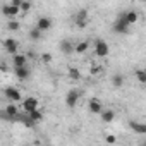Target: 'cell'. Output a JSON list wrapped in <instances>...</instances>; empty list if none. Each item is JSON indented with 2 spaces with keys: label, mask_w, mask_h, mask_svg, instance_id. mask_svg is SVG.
I'll list each match as a JSON object with an SVG mask.
<instances>
[{
  "label": "cell",
  "mask_w": 146,
  "mask_h": 146,
  "mask_svg": "<svg viewBox=\"0 0 146 146\" xmlns=\"http://www.w3.org/2000/svg\"><path fill=\"white\" fill-rule=\"evenodd\" d=\"M29 117H31V120L35 122V124H40L41 120H43V112L40 110V108H36V110H33V112H29Z\"/></svg>",
  "instance_id": "cell-19"
},
{
  "label": "cell",
  "mask_w": 146,
  "mask_h": 146,
  "mask_svg": "<svg viewBox=\"0 0 146 146\" xmlns=\"http://www.w3.org/2000/svg\"><path fill=\"white\" fill-rule=\"evenodd\" d=\"M41 62H43V64H50V62H52V55H50V53H43V55H41Z\"/></svg>",
  "instance_id": "cell-26"
},
{
  "label": "cell",
  "mask_w": 146,
  "mask_h": 146,
  "mask_svg": "<svg viewBox=\"0 0 146 146\" xmlns=\"http://www.w3.org/2000/svg\"><path fill=\"white\" fill-rule=\"evenodd\" d=\"M2 12H4V16H5V17H9V19H14V17H17V16L21 14V7H17V5H12V4H4V7H2Z\"/></svg>",
  "instance_id": "cell-10"
},
{
  "label": "cell",
  "mask_w": 146,
  "mask_h": 146,
  "mask_svg": "<svg viewBox=\"0 0 146 146\" xmlns=\"http://www.w3.org/2000/svg\"><path fill=\"white\" fill-rule=\"evenodd\" d=\"M35 57H36L35 52H29V53H28V58H35Z\"/></svg>",
  "instance_id": "cell-30"
},
{
  "label": "cell",
  "mask_w": 146,
  "mask_h": 146,
  "mask_svg": "<svg viewBox=\"0 0 146 146\" xmlns=\"http://www.w3.org/2000/svg\"><path fill=\"white\" fill-rule=\"evenodd\" d=\"M144 144H146V141H144Z\"/></svg>",
  "instance_id": "cell-31"
},
{
  "label": "cell",
  "mask_w": 146,
  "mask_h": 146,
  "mask_svg": "<svg viewBox=\"0 0 146 146\" xmlns=\"http://www.w3.org/2000/svg\"><path fill=\"white\" fill-rule=\"evenodd\" d=\"M36 26H38L41 31H48V29L52 28V19H50V17H46V16H41V17H38Z\"/></svg>",
  "instance_id": "cell-14"
},
{
  "label": "cell",
  "mask_w": 146,
  "mask_h": 146,
  "mask_svg": "<svg viewBox=\"0 0 146 146\" xmlns=\"http://www.w3.org/2000/svg\"><path fill=\"white\" fill-rule=\"evenodd\" d=\"M58 50H60L62 55H72V53H76V45L72 43L69 38H64L58 43Z\"/></svg>",
  "instance_id": "cell-7"
},
{
  "label": "cell",
  "mask_w": 146,
  "mask_h": 146,
  "mask_svg": "<svg viewBox=\"0 0 146 146\" xmlns=\"http://www.w3.org/2000/svg\"><path fill=\"white\" fill-rule=\"evenodd\" d=\"M4 96H5L9 102H14V103L23 102V95H21V91H19L17 88H14V86H7V88L4 90Z\"/></svg>",
  "instance_id": "cell-4"
},
{
  "label": "cell",
  "mask_w": 146,
  "mask_h": 146,
  "mask_svg": "<svg viewBox=\"0 0 146 146\" xmlns=\"http://www.w3.org/2000/svg\"><path fill=\"white\" fill-rule=\"evenodd\" d=\"M31 7H33V4L29 2V0H23V4H21V12H23V14H28V12L31 11Z\"/></svg>",
  "instance_id": "cell-25"
},
{
  "label": "cell",
  "mask_w": 146,
  "mask_h": 146,
  "mask_svg": "<svg viewBox=\"0 0 146 146\" xmlns=\"http://www.w3.org/2000/svg\"><path fill=\"white\" fill-rule=\"evenodd\" d=\"M4 50L9 53V55H14L19 52V41L16 38H5L4 40Z\"/></svg>",
  "instance_id": "cell-9"
},
{
  "label": "cell",
  "mask_w": 146,
  "mask_h": 146,
  "mask_svg": "<svg viewBox=\"0 0 146 146\" xmlns=\"http://www.w3.org/2000/svg\"><path fill=\"white\" fill-rule=\"evenodd\" d=\"M144 70H146V67H144Z\"/></svg>",
  "instance_id": "cell-32"
},
{
  "label": "cell",
  "mask_w": 146,
  "mask_h": 146,
  "mask_svg": "<svg viewBox=\"0 0 146 146\" xmlns=\"http://www.w3.org/2000/svg\"><path fill=\"white\" fill-rule=\"evenodd\" d=\"M24 65H28V55H24V53H14L12 55V67H24Z\"/></svg>",
  "instance_id": "cell-13"
},
{
  "label": "cell",
  "mask_w": 146,
  "mask_h": 146,
  "mask_svg": "<svg viewBox=\"0 0 146 146\" xmlns=\"http://www.w3.org/2000/svg\"><path fill=\"white\" fill-rule=\"evenodd\" d=\"M95 55L96 57H100V58H105V57H108V53H110V46H108V43L105 41V40H96L95 41Z\"/></svg>",
  "instance_id": "cell-3"
},
{
  "label": "cell",
  "mask_w": 146,
  "mask_h": 146,
  "mask_svg": "<svg viewBox=\"0 0 146 146\" xmlns=\"http://www.w3.org/2000/svg\"><path fill=\"white\" fill-rule=\"evenodd\" d=\"M79 98H81V91H79V90H69L67 95H65V105H67L69 108H74V107L78 105Z\"/></svg>",
  "instance_id": "cell-6"
},
{
  "label": "cell",
  "mask_w": 146,
  "mask_h": 146,
  "mask_svg": "<svg viewBox=\"0 0 146 146\" xmlns=\"http://www.w3.org/2000/svg\"><path fill=\"white\" fill-rule=\"evenodd\" d=\"M88 19H90V12H88V9H81V11H78V14H76V17H74L76 28H79V29L86 28V26H88Z\"/></svg>",
  "instance_id": "cell-5"
},
{
  "label": "cell",
  "mask_w": 146,
  "mask_h": 146,
  "mask_svg": "<svg viewBox=\"0 0 146 146\" xmlns=\"http://www.w3.org/2000/svg\"><path fill=\"white\" fill-rule=\"evenodd\" d=\"M105 141H107V143H110V144H113V143H115V141H117V137H115V136H112V134H110V136H107V137H105Z\"/></svg>",
  "instance_id": "cell-28"
},
{
  "label": "cell",
  "mask_w": 146,
  "mask_h": 146,
  "mask_svg": "<svg viewBox=\"0 0 146 146\" xmlns=\"http://www.w3.org/2000/svg\"><path fill=\"white\" fill-rule=\"evenodd\" d=\"M0 117L4 120H11V122H17L19 117V108L14 102H9V105H5V108L0 112Z\"/></svg>",
  "instance_id": "cell-1"
},
{
  "label": "cell",
  "mask_w": 146,
  "mask_h": 146,
  "mask_svg": "<svg viewBox=\"0 0 146 146\" xmlns=\"http://www.w3.org/2000/svg\"><path fill=\"white\" fill-rule=\"evenodd\" d=\"M67 76H69L72 81H78V79H81V72H79V69H76V67H69Z\"/></svg>",
  "instance_id": "cell-22"
},
{
  "label": "cell",
  "mask_w": 146,
  "mask_h": 146,
  "mask_svg": "<svg viewBox=\"0 0 146 146\" xmlns=\"http://www.w3.org/2000/svg\"><path fill=\"white\" fill-rule=\"evenodd\" d=\"M9 4H12V5H17V7H21L23 0H9Z\"/></svg>",
  "instance_id": "cell-29"
},
{
  "label": "cell",
  "mask_w": 146,
  "mask_h": 146,
  "mask_svg": "<svg viewBox=\"0 0 146 146\" xmlns=\"http://www.w3.org/2000/svg\"><path fill=\"white\" fill-rule=\"evenodd\" d=\"M43 33H45V31H41L38 26H35V28H31V29H29L28 36H29V40H31V41H40V40L43 38Z\"/></svg>",
  "instance_id": "cell-16"
},
{
  "label": "cell",
  "mask_w": 146,
  "mask_h": 146,
  "mask_svg": "<svg viewBox=\"0 0 146 146\" xmlns=\"http://www.w3.org/2000/svg\"><path fill=\"white\" fill-rule=\"evenodd\" d=\"M36 108H40V100L36 98V96H28V98H24L23 100V110L24 112H33V110H36Z\"/></svg>",
  "instance_id": "cell-8"
},
{
  "label": "cell",
  "mask_w": 146,
  "mask_h": 146,
  "mask_svg": "<svg viewBox=\"0 0 146 146\" xmlns=\"http://www.w3.org/2000/svg\"><path fill=\"white\" fill-rule=\"evenodd\" d=\"M129 28H131V24L125 21V12H122V14H119V17L113 21V24H112V29H113V33H117V35H127L129 33Z\"/></svg>",
  "instance_id": "cell-2"
},
{
  "label": "cell",
  "mask_w": 146,
  "mask_h": 146,
  "mask_svg": "<svg viewBox=\"0 0 146 146\" xmlns=\"http://www.w3.org/2000/svg\"><path fill=\"white\" fill-rule=\"evenodd\" d=\"M129 127L137 132V134H146V124H141V122H136V120H129Z\"/></svg>",
  "instance_id": "cell-18"
},
{
  "label": "cell",
  "mask_w": 146,
  "mask_h": 146,
  "mask_svg": "<svg viewBox=\"0 0 146 146\" xmlns=\"http://www.w3.org/2000/svg\"><path fill=\"white\" fill-rule=\"evenodd\" d=\"M19 28H21V23H19L16 17L7 21V29H9V31H19Z\"/></svg>",
  "instance_id": "cell-24"
},
{
  "label": "cell",
  "mask_w": 146,
  "mask_h": 146,
  "mask_svg": "<svg viewBox=\"0 0 146 146\" xmlns=\"http://www.w3.org/2000/svg\"><path fill=\"white\" fill-rule=\"evenodd\" d=\"M137 19H139V16H137V12L136 11H127L125 12V21L132 26V24H136L137 23Z\"/></svg>",
  "instance_id": "cell-20"
},
{
  "label": "cell",
  "mask_w": 146,
  "mask_h": 146,
  "mask_svg": "<svg viewBox=\"0 0 146 146\" xmlns=\"http://www.w3.org/2000/svg\"><path fill=\"white\" fill-rule=\"evenodd\" d=\"M134 76H136L137 83H141V84H146V70H144V69H136Z\"/></svg>",
  "instance_id": "cell-23"
},
{
  "label": "cell",
  "mask_w": 146,
  "mask_h": 146,
  "mask_svg": "<svg viewBox=\"0 0 146 146\" xmlns=\"http://www.w3.org/2000/svg\"><path fill=\"white\" fill-rule=\"evenodd\" d=\"M88 110H90L91 113H95V115H96V113L100 115V113L103 112V103H102V100H98V98H95V96L90 98V102H88Z\"/></svg>",
  "instance_id": "cell-11"
},
{
  "label": "cell",
  "mask_w": 146,
  "mask_h": 146,
  "mask_svg": "<svg viewBox=\"0 0 146 146\" xmlns=\"http://www.w3.org/2000/svg\"><path fill=\"white\" fill-rule=\"evenodd\" d=\"M14 76H16L19 81H26V79H29V76H31V70H29L28 65H24V67H14Z\"/></svg>",
  "instance_id": "cell-12"
},
{
  "label": "cell",
  "mask_w": 146,
  "mask_h": 146,
  "mask_svg": "<svg viewBox=\"0 0 146 146\" xmlns=\"http://www.w3.org/2000/svg\"><path fill=\"white\" fill-rule=\"evenodd\" d=\"M100 70H102L100 65H91V74H93V76H95V74H100Z\"/></svg>",
  "instance_id": "cell-27"
},
{
  "label": "cell",
  "mask_w": 146,
  "mask_h": 146,
  "mask_svg": "<svg viewBox=\"0 0 146 146\" xmlns=\"http://www.w3.org/2000/svg\"><path fill=\"white\" fill-rule=\"evenodd\" d=\"M90 50V43L88 41H79V43H76V53L78 55H83V53H86Z\"/></svg>",
  "instance_id": "cell-21"
},
{
  "label": "cell",
  "mask_w": 146,
  "mask_h": 146,
  "mask_svg": "<svg viewBox=\"0 0 146 146\" xmlns=\"http://www.w3.org/2000/svg\"><path fill=\"white\" fill-rule=\"evenodd\" d=\"M100 119H102V122H105V124H112V122L115 120V112H113L112 108H107V110H103V112L100 113Z\"/></svg>",
  "instance_id": "cell-15"
},
{
  "label": "cell",
  "mask_w": 146,
  "mask_h": 146,
  "mask_svg": "<svg viewBox=\"0 0 146 146\" xmlns=\"http://www.w3.org/2000/svg\"><path fill=\"white\" fill-rule=\"evenodd\" d=\"M110 81H112V86H113V88H122L124 83H125V78H124V74L117 72V74H113V76L110 78Z\"/></svg>",
  "instance_id": "cell-17"
}]
</instances>
